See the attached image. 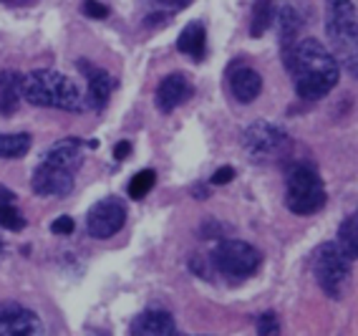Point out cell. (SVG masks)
Instances as JSON below:
<instances>
[{
    "label": "cell",
    "mask_w": 358,
    "mask_h": 336,
    "mask_svg": "<svg viewBox=\"0 0 358 336\" xmlns=\"http://www.w3.org/2000/svg\"><path fill=\"white\" fill-rule=\"evenodd\" d=\"M212 265L220 276L227 281H245L255 276L262 263V255L255 246H250L245 240H220L217 248L212 251Z\"/></svg>",
    "instance_id": "obj_7"
},
{
    "label": "cell",
    "mask_w": 358,
    "mask_h": 336,
    "mask_svg": "<svg viewBox=\"0 0 358 336\" xmlns=\"http://www.w3.org/2000/svg\"><path fill=\"white\" fill-rule=\"evenodd\" d=\"M257 334L260 336H280V321L273 311H265L260 318H257Z\"/></svg>",
    "instance_id": "obj_23"
},
{
    "label": "cell",
    "mask_w": 358,
    "mask_h": 336,
    "mask_svg": "<svg viewBox=\"0 0 358 336\" xmlns=\"http://www.w3.org/2000/svg\"><path fill=\"white\" fill-rule=\"evenodd\" d=\"M23 99L33 106H48V109L81 114L89 104L73 81L53 69H36L23 76Z\"/></svg>",
    "instance_id": "obj_3"
},
{
    "label": "cell",
    "mask_w": 358,
    "mask_h": 336,
    "mask_svg": "<svg viewBox=\"0 0 358 336\" xmlns=\"http://www.w3.org/2000/svg\"><path fill=\"white\" fill-rule=\"evenodd\" d=\"M240 142H243V152L255 164L280 160L290 149V136L270 122H252L250 127H245Z\"/></svg>",
    "instance_id": "obj_8"
},
{
    "label": "cell",
    "mask_w": 358,
    "mask_h": 336,
    "mask_svg": "<svg viewBox=\"0 0 358 336\" xmlns=\"http://www.w3.org/2000/svg\"><path fill=\"white\" fill-rule=\"evenodd\" d=\"M124 223H127V207H124V202L119 197L99 200L86 215V230H89L91 238L99 240L116 235L124 227Z\"/></svg>",
    "instance_id": "obj_9"
},
{
    "label": "cell",
    "mask_w": 358,
    "mask_h": 336,
    "mask_svg": "<svg viewBox=\"0 0 358 336\" xmlns=\"http://www.w3.org/2000/svg\"><path fill=\"white\" fill-rule=\"evenodd\" d=\"M131 336H177V323L172 314L162 309H149L131 321Z\"/></svg>",
    "instance_id": "obj_13"
},
{
    "label": "cell",
    "mask_w": 358,
    "mask_h": 336,
    "mask_svg": "<svg viewBox=\"0 0 358 336\" xmlns=\"http://www.w3.org/2000/svg\"><path fill=\"white\" fill-rule=\"evenodd\" d=\"M194 94L189 78L182 76V74H169V76L162 78V84L157 86V109L162 114H172L177 106H182L185 102H189V97Z\"/></svg>",
    "instance_id": "obj_11"
},
{
    "label": "cell",
    "mask_w": 358,
    "mask_h": 336,
    "mask_svg": "<svg viewBox=\"0 0 358 336\" xmlns=\"http://www.w3.org/2000/svg\"><path fill=\"white\" fill-rule=\"evenodd\" d=\"M0 225L6 230H13V233L26 227V218L15 207V195L8 188H3V185H0Z\"/></svg>",
    "instance_id": "obj_19"
},
{
    "label": "cell",
    "mask_w": 358,
    "mask_h": 336,
    "mask_svg": "<svg viewBox=\"0 0 358 336\" xmlns=\"http://www.w3.org/2000/svg\"><path fill=\"white\" fill-rule=\"evenodd\" d=\"M129 155H131V142H119L114 147V160H124Z\"/></svg>",
    "instance_id": "obj_28"
},
{
    "label": "cell",
    "mask_w": 358,
    "mask_h": 336,
    "mask_svg": "<svg viewBox=\"0 0 358 336\" xmlns=\"http://www.w3.org/2000/svg\"><path fill=\"white\" fill-rule=\"evenodd\" d=\"M278 15V0H255L252 3V15H250V36L260 38L275 23Z\"/></svg>",
    "instance_id": "obj_18"
},
{
    "label": "cell",
    "mask_w": 358,
    "mask_h": 336,
    "mask_svg": "<svg viewBox=\"0 0 358 336\" xmlns=\"http://www.w3.org/2000/svg\"><path fill=\"white\" fill-rule=\"evenodd\" d=\"M326 36L333 59L348 76L358 78V10L353 0H328Z\"/></svg>",
    "instance_id": "obj_4"
},
{
    "label": "cell",
    "mask_w": 358,
    "mask_h": 336,
    "mask_svg": "<svg viewBox=\"0 0 358 336\" xmlns=\"http://www.w3.org/2000/svg\"><path fill=\"white\" fill-rule=\"evenodd\" d=\"M313 273L323 293L341 298L351 286V258L338 248V243H323L313 255Z\"/></svg>",
    "instance_id": "obj_6"
},
{
    "label": "cell",
    "mask_w": 358,
    "mask_h": 336,
    "mask_svg": "<svg viewBox=\"0 0 358 336\" xmlns=\"http://www.w3.org/2000/svg\"><path fill=\"white\" fill-rule=\"evenodd\" d=\"M23 99V74L0 71V117H13Z\"/></svg>",
    "instance_id": "obj_15"
},
{
    "label": "cell",
    "mask_w": 358,
    "mask_h": 336,
    "mask_svg": "<svg viewBox=\"0 0 358 336\" xmlns=\"http://www.w3.org/2000/svg\"><path fill=\"white\" fill-rule=\"evenodd\" d=\"M285 205L295 215H315L326 205V188H323V180L315 172V167H310L306 162L290 167Z\"/></svg>",
    "instance_id": "obj_5"
},
{
    "label": "cell",
    "mask_w": 358,
    "mask_h": 336,
    "mask_svg": "<svg viewBox=\"0 0 358 336\" xmlns=\"http://www.w3.org/2000/svg\"><path fill=\"white\" fill-rule=\"evenodd\" d=\"M157 6L162 8V10H166V13H177V10H182V8H187L192 0H154Z\"/></svg>",
    "instance_id": "obj_27"
},
{
    "label": "cell",
    "mask_w": 358,
    "mask_h": 336,
    "mask_svg": "<svg viewBox=\"0 0 358 336\" xmlns=\"http://www.w3.org/2000/svg\"><path fill=\"white\" fill-rule=\"evenodd\" d=\"M51 230L56 235H71L73 233V220H71L69 215H64V218H58L56 223H53Z\"/></svg>",
    "instance_id": "obj_26"
},
{
    "label": "cell",
    "mask_w": 358,
    "mask_h": 336,
    "mask_svg": "<svg viewBox=\"0 0 358 336\" xmlns=\"http://www.w3.org/2000/svg\"><path fill=\"white\" fill-rule=\"evenodd\" d=\"M227 78H230L232 97H235L237 102L250 104V102H255V99L260 97L262 78H260V74H257L255 69H250V66H232L230 76H227Z\"/></svg>",
    "instance_id": "obj_14"
},
{
    "label": "cell",
    "mask_w": 358,
    "mask_h": 336,
    "mask_svg": "<svg viewBox=\"0 0 358 336\" xmlns=\"http://www.w3.org/2000/svg\"><path fill=\"white\" fill-rule=\"evenodd\" d=\"M282 59H285L288 74L293 76L298 97L306 99V102H315V99L328 97L336 89V84H338L341 66L320 41L315 38L295 41V46Z\"/></svg>",
    "instance_id": "obj_1"
},
{
    "label": "cell",
    "mask_w": 358,
    "mask_h": 336,
    "mask_svg": "<svg viewBox=\"0 0 358 336\" xmlns=\"http://www.w3.org/2000/svg\"><path fill=\"white\" fill-rule=\"evenodd\" d=\"M154 182H157V172H154V169H141V172H136V175L131 177V182H129V197H131V200L147 197V195L152 192Z\"/></svg>",
    "instance_id": "obj_22"
},
{
    "label": "cell",
    "mask_w": 358,
    "mask_h": 336,
    "mask_svg": "<svg viewBox=\"0 0 358 336\" xmlns=\"http://www.w3.org/2000/svg\"><path fill=\"white\" fill-rule=\"evenodd\" d=\"M0 336H43L38 314L15 301L0 304Z\"/></svg>",
    "instance_id": "obj_10"
},
{
    "label": "cell",
    "mask_w": 358,
    "mask_h": 336,
    "mask_svg": "<svg viewBox=\"0 0 358 336\" xmlns=\"http://www.w3.org/2000/svg\"><path fill=\"white\" fill-rule=\"evenodd\" d=\"M31 149V134H0V160H18Z\"/></svg>",
    "instance_id": "obj_21"
},
{
    "label": "cell",
    "mask_w": 358,
    "mask_h": 336,
    "mask_svg": "<svg viewBox=\"0 0 358 336\" xmlns=\"http://www.w3.org/2000/svg\"><path fill=\"white\" fill-rule=\"evenodd\" d=\"M275 26H278V38H280V46H282V56H285L295 46L298 31H301V26H303L301 13H298L293 6H278Z\"/></svg>",
    "instance_id": "obj_17"
},
{
    "label": "cell",
    "mask_w": 358,
    "mask_h": 336,
    "mask_svg": "<svg viewBox=\"0 0 358 336\" xmlns=\"http://www.w3.org/2000/svg\"><path fill=\"white\" fill-rule=\"evenodd\" d=\"M81 167V142L69 136L53 144L33 172V192L41 197H64L73 190V180Z\"/></svg>",
    "instance_id": "obj_2"
},
{
    "label": "cell",
    "mask_w": 358,
    "mask_h": 336,
    "mask_svg": "<svg viewBox=\"0 0 358 336\" xmlns=\"http://www.w3.org/2000/svg\"><path fill=\"white\" fill-rule=\"evenodd\" d=\"M81 13L89 15V18H94V20H101V18H106V15H109V8L101 6L99 0H86V3L81 6Z\"/></svg>",
    "instance_id": "obj_24"
},
{
    "label": "cell",
    "mask_w": 358,
    "mask_h": 336,
    "mask_svg": "<svg viewBox=\"0 0 358 336\" xmlns=\"http://www.w3.org/2000/svg\"><path fill=\"white\" fill-rule=\"evenodd\" d=\"M177 48H179V53H185V56H189V59L199 64V61L205 59V51H207V31H205V26H202L199 20H192L185 31L179 33Z\"/></svg>",
    "instance_id": "obj_16"
},
{
    "label": "cell",
    "mask_w": 358,
    "mask_h": 336,
    "mask_svg": "<svg viewBox=\"0 0 358 336\" xmlns=\"http://www.w3.org/2000/svg\"><path fill=\"white\" fill-rule=\"evenodd\" d=\"M338 248L351 260L358 258V210L341 223L338 227Z\"/></svg>",
    "instance_id": "obj_20"
},
{
    "label": "cell",
    "mask_w": 358,
    "mask_h": 336,
    "mask_svg": "<svg viewBox=\"0 0 358 336\" xmlns=\"http://www.w3.org/2000/svg\"><path fill=\"white\" fill-rule=\"evenodd\" d=\"M78 71L89 81V102L86 104H89L91 109L101 111L103 106L109 104V97H111V86H114L111 76L103 71V69H99V66H94L86 59H78Z\"/></svg>",
    "instance_id": "obj_12"
},
{
    "label": "cell",
    "mask_w": 358,
    "mask_h": 336,
    "mask_svg": "<svg viewBox=\"0 0 358 336\" xmlns=\"http://www.w3.org/2000/svg\"><path fill=\"white\" fill-rule=\"evenodd\" d=\"M3 6H28V3H33V0H0Z\"/></svg>",
    "instance_id": "obj_29"
},
{
    "label": "cell",
    "mask_w": 358,
    "mask_h": 336,
    "mask_svg": "<svg viewBox=\"0 0 358 336\" xmlns=\"http://www.w3.org/2000/svg\"><path fill=\"white\" fill-rule=\"evenodd\" d=\"M232 180H235V169H232V167H227V164H224V167H220L217 169V172H215V175H212V185H217V188H220V185H227V182H232Z\"/></svg>",
    "instance_id": "obj_25"
}]
</instances>
